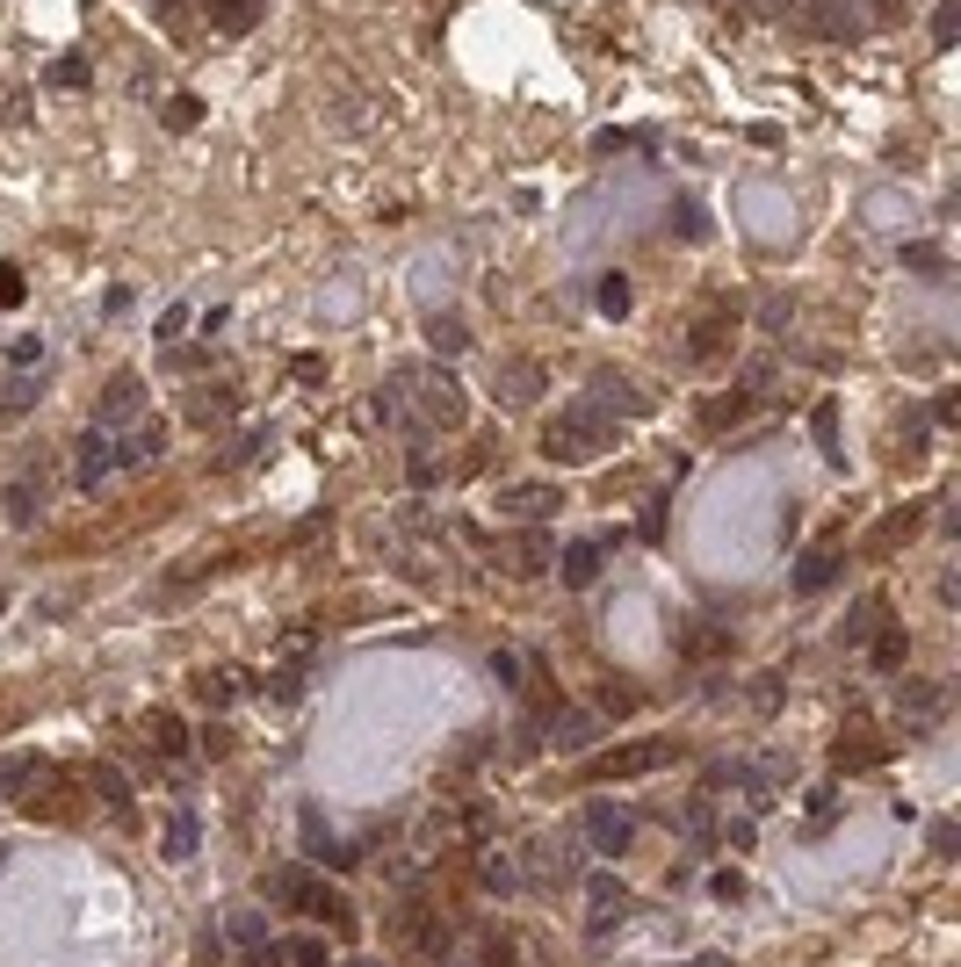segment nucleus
Masks as SVG:
<instances>
[{"label":"nucleus","mask_w":961,"mask_h":967,"mask_svg":"<svg viewBox=\"0 0 961 967\" xmlns=\"http://www.w3.org/2000/svg\"><path fill=\"white\" fill-rule=\"evenodd\" d=\"M614 441H622V426H614V412H600L593 398L572 405V412H557V426H542V455H550V463H600Z\"/></svg>","instance_id":"nucleus-1"},{"label":"nucleus","mask_w":961,"mask_h":967,"mask_svg":"<svg viewBox=\"0 0 961 967\" xmlns=\"http://www.w3.org/2000/svg\"><path fill=\"white\" fill-rule=\"evenodd\" d=\"M658 765H672V737H630V743H614V751H600L586 765V780H644Z\"/></svg>","instance_id":"nucleus-2"},{"label":"nucleus","mask_w":961,"mask_h":967,"mask_svg":"<svg viewBox=\"0 0 961 967\" xmlns=\"http://www.w3.org/2000/svg\"><path fill=\"white\" fill-rule=\"evenodd\" d=\"M261 888H268V902H275V910H318V917H332V924H348V910H340V902L318 888L312 866H275Z\"/></svg>","instance_id":"nucleus-3"},{"label":"nucleus","mask_w":961,"mask_h":967,"mask_svg":"<svg viewBox=\"0 0 961 967\" xmlns=\"http://www.w3.org/2000/svg\"><path fill=\"white\" fill-rule=\"evenodd\" d=\"M896 715H904L911 737H932V729L947 723V686L940 679H904V686H896Z\"/></svg>","instance_id":"nucleus-4"},{"label":"nucleus","mask_w":961,"mask_h":967,"mask_svg":"<svg viewBox=\"0 0 961 967\" xmlns=\"http://www.w3.org/2000/svg\"><path fill=\"white\" fill-rule=\"evenodd\" d=\"M636 838V816L630 809H614V801H586V845L608 852V860H622Z\"/></svg>","instance_id":"nucleus-5"},{"label":"nucleus","mask_w":961,"mask_h":967,"mask_svg":"<svg viewBox=\"0 0 961 967\" xmlns=\"http://www.w3.org/2000/svg\"><path fill=\"white\" fill-rule=\"evenodd\" d=\"M564 505L557 484H499V513L507 520H550Z\"/></svg>","instance_id":"nucleus-6"},{"label":"nucleus","mask_w":961,"mask_h":967,"mask_svg":"<svg viewBox=\"0 0 961 967\" xmlns=\"http://www.w3.org/2000/svg\"><path fill=\"white\" fill-rule=\"evenodd\" d=\"M88 795L102 801L116 823H138V801H131V780L116 773V765H88Z\"/></svg>","instance_id":"nucleus-7"},{"label":"nucleus","mask_w":961,"mask_h":967,"mask_svg":"<svg viewBox=\"0 0 961 967\" xmlns=\"http://www.w3.org/2000/svg\"><path fill=\"white\" fill-rule=\"evenodd\" d=\"M731 332H737V304H709V311H701V326L687 332V346H694L701 362H716L723 346H731Z\"/></svg>","instance_id":"nucleus-8"},{"label":"nucleus","mask_w":961,"mask_h":967,"mask_svg":"<svg viewBox=\"0 0 961 967\" xmlns=\"http://www.w3.org/2000/svg\"><path fill=\"white\" fill-rule=\"evenodd\" d=\"M586 902H593V910H586V924H593V932H614V924L630 917V888L614 881V874H600V881H586Z\"/></svg>","instance_id":"nucleus-9"},{"label":"nucleus","mask_w":961,"mask_h":967,"mask_svg":"<svg viewBox=\"0 0 961 967\" xmlns=\"http://www.w3.org/2000/svg\"><path fill=\"white\" fill-rule=\"evenodd\" d=\"M145 412V376H116V383H109V390H102V412H94V426H123V419H138Z\"/></svg>","instance_id":"nucleus-10"},{"label":"nucleus","mask_w":961,"mask_h":967,"mask_svg":"<svg viewBox=\"0 0 961 967\" xmlns=\"http://www.w3.org/2000/svg\"><path fill=\"white\" fill-rule=\"evenodd\" d=\"M116 469H123V463H116V441H109V433L94 426L88 441H80V491H102V484L116 477Z\"/></svg>","instance_id":"nucleus-11"},{"label":"nucleus","mask_w":961,"mask_h":967,"mask_svg":"<svg viewBox=\"0 0 961 967\" xmlns=\"http://www.w3.org/2000/svg\"><path fill=\"white\" fill-rule=\"evenodd\" d=\"M593 405H600V412L636 419V412H644V390H636V383H622L614 368H593Z\"/></svg>","instance_id":"nucleus-12"},{"label":"nucleus","mask_w":961,"mask_h":967,"mask_svg":"<svg viewBox=\"0 0 961 967\" xmlns=\"http://www.w3.org/2000/svg\"><path fill=\"white\" fill-rule=\"evenodd\" d=\"M491 398H499V405H535L542 398V368L535 362H513L507 376L491 383Z\"/></svg>","instance_id":"nucleus-13"},{"label":"nucleus","mask_w":961,"mask_h":967,"mask_svg":"<svg viewBox=\"0 0 961 967\" xmlns=\"http://www.w3.org/2000/svg\"><path fill=\"white\" fill-rule=\"evenodd\" d=\"M593 578H600V535H593V542H572V549H564V585L586 592Z\"/></svg>","instance_id":"nucleus-14"},{"label":"nucleus","mask_w":961,"mask_h":967,"mask_svg":"<svg viewBox=\"0 0 961 967\" xmlns=\"http://www.w3.org/2000/svg\"><path fill=\"white\" fill-rule=\"evenodd\" d=\"M810 22H817L824 36H853L860 30V8H853V0H810Z\"/></svg>","instance_id":"nucleus-15"},{"label":"nucleus","mask_w":961,"mask_h":967,"mask_svg":"<svg viewBox=\"0 0 961 967\" xmlns=\"http://www.w3.org/2000/svg\"><path fill=\"white\" fill-rule=\"evenodd\" d=\"M904 657H911V636H904V628H882V636L868 642V664H874V672H904Z\"/></svg>","instance_id":"nucleus-16"},{"label":"nucleus","mask_w":961,"mask_h":967,"mask_svg":"<svg viewBox=\"0 0 961 967\" xmlns=\"http://www.w3.org/2000/svg\"><path fill=\"white\" fill-rule=\"evenodd\" d=\"M44 773H52V765H44V759H15V765H8V780H0V795L30 801L36 787H44Z\"/></svg>","instance_id":"nucleus-17"},{"label":"nucleus","mask_w":961,"mask_h":967,"mask_svg":"<svg viewBox=\"0 0 961 967\" xmlns=\"http://www.w3.org/2000/svg\"><path fill=\"white\" fill-rule=\"evenodd\" d=\"M159 448H167V426H159V419H138V433L116 448V463H145V455H159Z\"/></svg>","instance_id":"nucleus-18"},{"label":"nucleus","mask_w":961,"mask_h":967,"mask_svg":"<svg viewBox=\"0 0 961 967\" xmlns=\"http://www.w3.org/2000/svg\"><path fill=\"white\" fill-rule=\"evenodd\" d=\"M477 881H485L491 896H521V874H513V860H499V852L477 860Z\"/></svg>","instance_id":"nucleus-19"},{"label":"nucleus","mask_w":961,"mask_h":967,"mask_svg":"<svg viewBox=\"0 0 961 967\" xmlns=\"http://www.w3.org/2000/svg\"><path fill=\"white\" fill-rule=\"evenodd\" d=\"M832 578H839V556H803L795 564V592H832Z\"/></svg>","instance_id":"nucleus-20"},{"label":"nucleus","mask_w":961,"mask_h":967,"mask_svg":"<svg viewBox=\"0 0 961 967\" xmlns=\"http://www.w3.org/2000/svg\"><path fill=\"white\" fill-rule=\"evenodd\" d=\"M304 845H312L318 860H332V866H348V860H354V845H340V838H326V823H318V816H304Z\"/></svg>","instance_id":"nucleus-21"},{"label":"nucleus","mask_w":961,"mask_h":967,"mask_svg":"<svg viewBox=\"0 0 961 967\" xmlns=\"http://www.w3.org/2000/svg\"><path fill=\"white\" fill-rule=\"evenodd\" d=\"M261 448H268V426H253V433H246V441H231V448L217 455V469H246V463H253V455H261Z\"/></svg>","instance_id":"nucleus-22"},{"label":"nucleus","mask_w":961,"mask_h":967,"mask_svg":"<svg viewBox=\"0 0 961 967\" xmlns=\"http://www.w3.org/2000/svg\"><path fill=\"white\" fill-rule=\"evenodd\" d=\"M36 505H44V484H36V477H22L15 491H8V520H36Z\"/></svg>","instance_id":"nucleus-23"},{"label":"nucleus","mask_w":961,"mask_h":967,"mask_svg":"<svg viewBox=\"0 0 961 967\" xmlns=\"http://www.w3.org/2000/svg\"><path fill=\"white\" fill-rule=\"evenodd\" d=\"M593 715H572V723H557V729H550V743H557V751H578V743H593Z\"/></svg>","instance_id":"nucleus-24"},{"label":"nucleus","mask_w":961,"mask_h":967,"mask_svg":"<svg viewBox=\"0 0 961 967\" xmlns=\"http://www.w3.org/2000/svg\"><path fill=\"white\" fill-rule=\"evenodd\" d=\"M152 743L167 751V759H181V751H189V729H181L174 715H152Z\"/></svg>","instance_id":"nucleus-25"},{"label":"nucleus","mask_w":961,"mask_h":967,"mask_svg":"<svg viewBox=\"0 0 961 967\" xmlns=\"http://www.w3.org/2000/svg\"><path fill=\"white\" fill-rule=\"evenodd\" d=\"M846 765H882V743H874V737H853V743H846V737H839V773H846Z\"/></svg>","instance_id":"nucleus-26"},{"label":"nucleus","mask_w":961,"mask_h":967,"mask_svg":"<svg viewBox=\"0 0 961 967\" xmlns=\"http://www.w3.org/2000/svg\"><path fill=\"white\" fill-rule=\"evenodd\" d=\"M427 340H434L441 354H463V346H471V332L455 326V318H434V326H427Z\"/></svg>","instance_id":"nucleus-27"},{"label":"nucleus","mask_w":961,"mask_h":967,"mask_svg":"<svg viewBox=\"0 0 961 967\" xmlns=\"http://www.w3.org/2000/svg\"><path fill=\"white\" fill-rule=\"evenodd\" d=\"M290 967H326L332 953H326V938H290V953H282Z\"/></svg>","instance_id":"nucleus-28"},{"label":"nucleus","mask_w":961,"mask_h":967,"mask_svg":"<svg viewBox=\"0 0 961 967\" xmlns=\"http://www.w3.org/2000/svg\"><path fill=\"white\" fill-rule=\"evenodd\" d=\"M231 938H239V946H261V938H268V917L261 910H239V917H231Z\"/></svg>","instance_id":"nucleus-29"},{"label":"nucleus","mask_w":961,"mask_h":967,"mask_svg":"<svg viewBox=\"0 0 961 967\" xmlns=\"http://www.w3.org/2000/svg\"><path fill=\"white\" fill-rule=\"evenodd\" d=\"M954 30H961V8H954V0H940V8H932V44L947 52V44H954Z\"/></svg>","instance_id":"nucleus-30"},{"label":"nucleus","mask_w":961,"mask_h":967,"mask_svg":"<svg viewBox=\"0 0 961 967\" xmlns=\"http://www.w3.org/2000/svg\"><path fill=\"white\" fill-rule=\"evenodd\" d=\"M52 87H88V58H80V52H66V58L52 66Z\"/></svg>","instance_id":"nucleus-31"},{"label":"nucleus","mask_w":961,"mask_h":967,"mask_svg":"<svg viewBox=\"0 0 961 967\" xmlns=\"http://www.w3.org/2000/svg\"><path fill=\"white\" fill-rule=\"evenodd\" d=\"M600 311H608V318H622V311H630V282H622V275H608V282H600Z\"/></svg>","instance_id":"nucleus-32"},{"label":"nucleus","mask_w":961,"mask_h":967,"mask_svg":"<svg viewBox=\"0 0 961 967\" xmlns=\"http://www.w3.org/2000/svg\"><path fill=\"white\" fill-rule=\"evenodd\" d=\"M167 860H195V823H189V816L167 830Z\"/></svg>","instance_id":"nucleus-33"},{"label":"nucleus","mask_w":961,"mask_h":967,"mask_svg":"<svg viewBox=\"0 0 961 967\" xmlns=\"http://www.w3.org/2000/svg\"><path fill=\"white\" fill-rule=\"evenodd\" d=\"M709 896H716V902H745V874H737V866H723L716 881H709Z\"/></svg>","instance_id":"nucleus-34"},{"label":"nucleus","mask_w":961,"mask_h":967,"mask_svg":"<svg viewBox=\"0 0 961 967\" xmlns=\"http://www.w3.org/2000/svg\"><path fill=\"white\" fill-rule=\"evenodd\" d=\"M253 15H261V0H231V8H225V30H231V36L253 30Z\"/></svg>","instance_id":"nucleus-35"},{"label":"nucleus","mask_w":961,"mask_h":967,"mask_svg":"<svg viewBox=\"0 0 961 967\" xmlns=\"http://www.w3.org/2000/svg\"><path fill=\"white\" fill-rule=\"evenodd\" d=\"M491 679H499V686H521V657H513V650H491Z\"/></svg>","instance_id":"nucleus-36"},{"label":"nucleus","mask_w":961,"mask_h":967,"mask_svg":"<svg viewBox=\"0 0 961 967\" xmlns=\"http://www.w3.org/2000/svg\"><path fill=\"white\" fill-rule=\"evenodd\" d=\"M30 405H36V376H15L8 383V412H30Z\"/></svg>","instance_id":"nucleus-37"},{"label":"nucleus","mask_w":961,"mask_h":967,"mask_svg":"<svg viewBox=\"0 0 961 967\" xmlns=\"http://www.w3.org/2000/svg\"><path fill=\"white\" fill-rule=\"evenodd\" d=\"M507 564H513V570H542V564H550V549H535V542H521V549H507Z\"/></svg>","instance_id":"nucleus-38"},{"label":"nucleus","mask_w":961,"mask_h":967,"mask_svg":"<svg viewBox=\"0 0 961 967\" xmlns=\"http://www.w3.org/2000/svg\"><path fill=\"white\" fill-rule=\"evenodd\" d=\"M36 354H44V346H36V332H15V340H8V362H36Z\"/></svg>","instance_id":"nucleus-39"},{"label":"nucleus","mask_w":961,"mask_h":967,"mask_svg":"<svg viewBox=\"0 0 961 967\" xmlns=\"http://www.w3.org/2000/svg\"><path fill=\"white\" fill-rule=\"evenodd\" d=\"M687 650L709 657V650H723V636H716V628H687Z\"/></svg>","instance_id":"nucleus-40"},{"label":"nucleus","mask_w":961,"mask_h":967,"mask_svg":"<svg viewBox=\"0 0 961 967\" xmlns=\"http://www.w3.org/2000/svg\"><path fill=\"white\" fill-rule=\"evenodd\" d=\"M737 412H745V398H716L701 419H709V426H723V419H737Z\"/></svg>","instance_id":"nucleus-41"},{"label":"nucleus","mask_w":961,"mask_h":967,"mask_svg":"<svg viewBox=\"0 0 961 967\" xmlns=\"http://www.w3.org/2000/svg\"><path fill=\"white\" fill-rule=\"evenodd\" d=\"M8 304H22V275H15V268H0V311H8Z\"/></svg>","instance_id":"nucleus-42"},{"label":"nucleus","mask_w":961,"mask_h":967,"mask_svg":"<svg viewBox=\"0 0 961 967\" xmlns=\"http://www.w3.org/2000/svg\"><path fill=\"white\" fill-rule=\"evenodd\" d=\"M253 967H290V960H282L275 946H253Z\"/></svg>","instance_id":"nucleus-43"},{"label":"nucleus","mask_w":961,"mask_h":967,"mask_svg":"<svg viewBox=\"0 0 961 967\" xmlns=\"http://www.w3.org/2000/svg\"><path fill=\"white\" fill-rule=\"evenodd\" d=\"M354 967H384V960H354Z\"/></svg>","instance_id":"nucleus-44"},{"label":"nucleus","mask_w":961,"mask_h":967,"mask_svg":"<svg viewBox=\"0 0 961 967\" xmlns=\"http://www.w3.org/2000/svg\"><path fill=\"white\" fill-rule=\"evenodd\" d=\"M767 8H773V0H767Z\"/></svg>","instance_id":"nucleus-45"}]
</instances>
